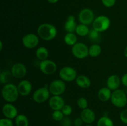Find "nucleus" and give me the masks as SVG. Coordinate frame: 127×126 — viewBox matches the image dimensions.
<instances>
[{"mask_svg":"<svg viewBox=\"0 0 127 126\" xmlns=\"http://www.w3.org/2000/svg\"><path fill=\"white\" fill-rule=\"evenodd\" d=\"M103 5L107 7H112L115 5L116 0H101Z\"/></svg>","mask_w":127,"mask_h":126,"instance_id":"obj_34","label":"nucleus"},{"mask_svg":"<svg viewBox=\"0 0 127 126\" xmlns=\"http://www.w3.org/2000/svg\"><path fill=\"white\" fill-rule=\"evenodd\" d=\"M121 82L123 85L127 87V73H125L124 75H123L121 79Z\"/></svg>","mask_w":127,"mask_h":126,"instance_id":"obj_37","label":"nucleus"},{"mask_svg":"<svg viewBox=\"0 0 127 126\" xmlns=\"http://www.w3.org/2000/svg\"><path fill=\"white\" fill-rule=\"evenodd\" d=\"M16 126H29V119L24 114H18L15 118Z\"/></svg>","mask_w":127,"mask_h":126,"instance_id":"obj_25","label":"nucleus"},{"mask_svg":"<svg viewBox=\"0 0 127 126\" xmlns=\"http://www.w3.org/2000/svg\"><path fill=\"white\" fill-rule=\"evenodd\" d=\"M1 95L6 101L8 103L15 102L19 97L17 86L12 84H6L1 90Z\"/></svg>","mask_w":127,"mask_h":126,"instance_id":"obj_2","label":"nucleus"},{"mask_svg":"<svg viewBox=\"0 0 127 126\" xmlns=\"http://www.w3.org/2000/svg\"><path fill=\"white\" fill-rule=\"evenodd\" d=\"M77 37L74 33H67L64 37V42L67 45L74 46L77 43Z\"/></svg>","mask_w":127,"mask_h":126,"instance_id":"obj_23","label":"nucleus"},{"mask_svg":"<svg viewBox=\"0 0 127 126\" xmlns=\"http://www.w3.org/2000/svg\"><path fill=\"white\" fill-rule=\"evenodd\" d=\"M78 19L81 23L89 25L91 24H93L95 19V16H94V12L91 9L84 8L79 12Z\"/></svg>","mask_w":127,"mask_h":126,"instance_id":"obj_9","label":"nucleus"},{"mask_svg":"<svg viewBox=\"0 0 127 126\" xmlns=\"http://www.w3.org/2000/svg\"><path fill=\"white\" fill-rule=\"evenodd\" d=\"M71 52L75 58L79 59H85L89 56V48L84 43L78 42L73 46Z\"/></svg>","mask_w":127,"mask_h":126,"instance_id":"obj_5","label":"nucleus"},{"mask_svg":"<svg viewBox=\"0 0 127 126\" xmlns=\"http://www.w3.org/2000/svg\"><path fill=\"white\" fill-rule=\"evenodd\" d=\"M47 1H48V2H50V3L54 4V3H56V2H58L59 0H47Z\"/></svg>","mask_w":127,"mask_h":126,"instance_id":"obj_38","label":"nucleus"},{"mask_svg":"<svg viewBox=\"0 0 127 126\" xmlns=\"http://www.w3.org/2000/svg\"><path fill=\"white\" fill-rule=\"evenodd\" d=\"M77 105L79 108L82 109L88 108V101L85 98L81 97L77 100Z\"/></svg>","mask_w":127,"mask_h":126,"instance_id":"obj_29","label":"nucleus"},{"mask_svg":"<svg viewBox=\"0 0 127 126\" xmlns=\"http://www.w3.org/2000/svg\"><path fill=\"white\" fill-rule=\"evenodd\" d=\"M120 118L122 122H124L125 124H127V109H124L120 112Z\"/></svg>","mask_w":127,"mask_h":126,"instance_id":"obj_35","label":"nucleus"},{"mask_svg":"<svg viewBox=\"0 0 127 126\" xmlns=\"http://www.w3.org/2000/svg\"><path fill=\"white\" fill-rule=\"evenodd\" d=\"M62 111L63 112V114L64 116H69V115L71 114L72 112H73V109L70 105H65L62 109Z\"/></svg>","mask_w":127,"mask_h":126,"instance_id":"obj_31","label":"nucleus"},{"mask_svg":"<svg viewBox=\"0 0 127 126\" xmlns=\"http://www.w3.org/2000/svg\"><path fill=\"white\" fill-rule=\"evenodd\" d=\"M60 77L65 82H73L76 80L78 75L77 72L72 67L65 66L62 67L60 70Z\"/></svg>","mask_w":127,"mask_h":126,"instance_id":"obj_8","label":"nucleus"},{"mask_svg":"<svg viewBox=\"0 0 127 126\" xmlns=\"http://www.w3.org/2000/svg\"><path fill=\"white\" fill-rule=\"evenodd\" d=\"M89 31H90V30L88 27V25L80 23L77 26L75 32L81 37H86V36L88 35Z\"/></svg>","mask_w":127,"mask_h":126,"instance_id":"obj_24","label":"nucleus"},{"mask_svg":"<svg viewBox=\"0 0 127 126\" xmlns=\"http://www.w3.org/2000/svg\"><path fill=\"white\" fill-rule=\"evenodd\" d=\"M22 43L25 48L33 49L38 44L39 38L34 33H27L22 37Z\"/></svg>","mask_w":127,"mask_h":126,"instance_id":"obj_11","label":"nucleus"},{"mask_svg":"<svg viewBox=\"0 0 127 126\" xmlns=\"http://www.w3.org/2000/svg\"><path fill=\"white\" fill-rule=\"evenodd\" d=\"M19 93L22 96H26L29 95L32 90V85L31 82L27 80H23L19 83L17 85Z\"/></svg>","mask_w":127,"mask_h":126,"instance_id":"obj_15","label":"nucleus"},{"mask_svg":"<svg viewBox=\"0 0 127 126\" xmlns=\"http://www.w3.org/2000/svg\"><path fill=\"white\" fill-rule=\"evenodd\" d=\"M112 105L117 107H124L127 104V93L121 89H117L112 92L110 98Z\"/></svg>","mask_w":127,"mask_h":126,"instance_id":"obj_3","label":"nucleus"},{"mask_svg":"<svg viewBox=\"0 0 127 126\" xmlns=\"http://www.w3.org/2000/svg\"><path fill=\"white\" fill-rule=\"evenodd\" d=\"M40 70L45 75H52L57 70V65L54 61L49 59L42 61L39 64Z\"/></svg>","mask_w":127,"mask_h":126,"instance_id":"obj_10","label":"nucleus"},{"mask_svg":"<svg viewBox=\"0 0 127 126\" xmlns=\"http://www.w3.org/2000/svg\"><path fill=\"white\" fill-rule=\"evenodd\" d=\"M124 56L127 58V46L124 49Z\"/></svg>","mask_w":127,"mask_h":126,"instance_id":"obj_39","label":"nucleus"},{"mask_svg":"<svg viewBox=\"0 0 127 126\" xmlns=\"http://www.w3.org/2000/svg\"><path fill=\"white\" fill-rule=\"evenodd\" d=\"M11 72L13 77L17 79H21L24 77L27 74V69L24 64L17 63L12 66Z\"/></svg>","mask_w":127,"mask_h":126,"instance_id":"obj_12","label":"nucleus"},{"mask_svg":"<svg viewBox=\"0 0 127 126\" xmlns=\"http://www.w3.org/2000/svg\"><path fill=\"white\" fill-rule=\"evenodd\" d=\"M60 125L62 126H72V121L69 117L68 116L64 117V118L60 121Z\"/></svg>","mask_w":127,"mask_h":126,"instance_id":"obj_33","label":"nucleus"},{"mask_svg":"<svg viewBox=\"0 0 127 126\" xmlns=\"http://www.w3.org/2000/svg\"><path fill=\"white\" fill-rule=\"evenodd\" d=\"M74 126H83V123H84V121L82 119L81 117H77L74 119Z\"/></svg>","mask_w":127,"mask_h":126,"instance_id":"obj_36","label":"nucleus"},{"mask_svg":"<svg viewBox=\"0 0 127 126\" xmlns=\"http://www.w3.org/2000/svg\"><path fill=\"white\" fill-rule=\"evenodd\" d=\"M121 79L117 75H112L108 77L107 80V87L111 90H115L119 89L121 84Z\"/></svg>","mask_w":127,"mask_h":126,"instance_id":"obj_17","label":"nucleus"},{"mask_svg":"<svg viewBox=\"0 0 127 126\" xmlns=\"http://www.w3.org/2000/svg\"><path fill=\"white\" fill-rule=\"evenodd\" d=\"M52 116L54 121L60 122L64 118V115L63 114L62 110H57V111H53Z\"/></svg>","mask_w":127,"mask_h":126,"instance_id":"obj_28","label":"nucleus"},{"mask_svg":"<svg viewBox=\"0 0 127 126\" xmlns=\"http://www.w3.org/2000/svg\"><path fill=\"white\" fill-rule=\"evenodd\" d=\"M2 44H3V43H2V41H1V42H0V45H1V47H0V51H2V48H3V46H2Z\"/></svg>","mask_w":127,"mask_h":126,"instance_id":"obj_40","label":"nucleus"},{"mask_svg":"<svg viewBox=\"0 0 127 126\" xmlns=\"http://www.w3.org/2000/svg\"><path fill=\"white\" fill-rule=\"evenodd\" d=\"M35 55L38 60L42 61L47 59L49 56V53H48V49L45 47L40 46L37 48L36 50Z\"/></svg>","mask_w":127,"mask_h":126,"instance_id":"obj_21","label":"nucleus"},{"mask_svg":"<svg viewBox=\"0 0 127 126\" xmlns=\"http://www.w3.org/2000/svg\"><path fill=\"white\" fill-rule=\"evenodd\" d=\"M88 36H89V39L93 41H95L99 38V32L93 28L92 30H90Z\"/></svg>","mask_w":127,"mask_h":126,"instance_id":"obj_30","label":"nucleus"},{"mask_svg":"<svg viewBox=\"0 0 127 126\" xmlns=\"http://www.w3.org/2000/svg\"></svg>","mask_w":127,"mask_h":126,"instance_id":"obj_42","label":"nucleus"},{"mask_svg":"<svg viewBox=\"0 0 127 126\" xmlns=\"http://www.w3.org/2000/svg\"><path fill=\"white\" fill-rule=\"evenodd\" d=\"M92 25L93 29L100 33L109 29L110 26V20L107 16H99L95 18Z\"/></svg>","mask_w":127,"mask_h":126,"instance_id":"obj_4","label":"nucleus"},{"mask_svg":"<svg viewBox=\"0 0 127 126\" xmlns=\"http://www.w3.org/2000/svg\"><path fill=\"white\" fill-rule=\"evenodd\" d=\"M0 126H13L12 119L8 118H2L0 120Z\"/></svg>","mask_w":127,"mask_h":126,"instance_id":"obj_32","label":"nucleus"},{"mask_svg":"<svg viewBox=\"0 0 127 126\" xmlns=\"http://www.w3.org/2000/svg\"><path fill=\"white\" fill-rule=\"evenodd\" d=\"M102 48L99 44H93L89 48V56L92 58L97 57L101 54Z\"/></svg>","mask_w":127,"mask_h":126,"instance_id":"obj_22","label":"nucleus"},{"mask_svg":"<svg viewBox=\"0 0 127 126\" xmlns=\"http://www.w3.org/2000/svg\"><path fill=\"white\" fill-rule=\"evenodd\" d=\"M78 26L75 21V17L73 15H70L67 18L64 23V29L68 33H74Z\"/></svg>","mask_w":127,"mask_h":126,"instance_id":"obj_18","label":"nucleus"},{"mask_svg":"<svg viewBox=\"0 0 127 126\" xmlns=\"http://www.w3.org/2000/svg\"><path fill=\"white\" fill-rule=\"evenodd\" d=\"M112 92L111 90L108 87H103L99 90L97 93L98 98L103 102L109 101L110 100Z\"/></svg>","mask_w":127,"mask_h":126,"instance_id":"obj_19","label":"nucleus"},{"mask_svg":"<svg viewBox=\"0 0 127 126\" xmlns=\"http://www.w3.org/2000/svg\"><path fill=\"white\" fill-rule=\"evenodd\" d=\"M85 126H92V125H91V124H87V125H86Z\"/></svg>","mask_w":127,"mask_h":126,"instance_id":"obj_41","label":"nucleus"},{"mask_svg":"<svg viewBox=\"0 0 127 126\" xmlns=\"http://www.w3.org/2000/svg\"><path fill=\"white\" fill-rule=\"evenodd\" d=\"M48 89L52 95L53 96H61L66 90V84L63 80L57 79L54 80L50 84Z\"/></svg>","mask_w":127,"mask_h":126,"instance_id":"obj_6","label":"nucleus"},{"mask_svg":"<svg viewBox=\"0 0 127 126\" xmlns=\"http://www.w3.org/2000/svg\"><path fill=\"white\" fill-rule=\"evenodd\" d=\"M12 76L11 72H9L7 70H4L2 72L0 75V82L1 84H6L8 82L9 80L11 79V77Z\"/></svg>","mask_w":127,"mask_h":126,"instance_id":"obj_27","label":"nucleus"},{"mask_svg":"<svg viewBox=\"0 0 127 126\" xmlns=\"http://www.w3.org/2000/svg\"><path fill=\"white\" fill-rule=\"evenodd\" d=\"M50 92L47 86L37 89L32 95V99L37 103H42L48 100Z\"/></svg>","mask_w":127,"mask_h":126,"instance_id":"obj_7","label":"nucleus"},{"mask_svg":"<svg viewBox=\"0 0 127 126\" xmlns=\"http://www.w3.org/2000/svg\"><path fill=\"white\" fill-rule=\"evenodd\" d=\"M97 126H114V122L110 117L107 116H102L98 120Z\"/></svg>","mask_w":127,"mask_h":126,"instance_id":"obj_26","label":"nucleus"},{"mask_svg":"<svg viewBox=\"0 0 127 126\" xmlns=\"http://www.w3.org/2000/svg\"><path fill=\"white\" fill-rule=\"evenodd\" d=\"M2 112L6 118L13 119L18 115V111L16 106L11 104L10 103L3 105L2 108Z\"/></svg>","mask_w":127,"mask_h":126,"instance_id":"obj_13","label":"nucleus"},{"mask_svg":"<svg viewBox=\"0 0 127 126\" xmlns=\"http://www.w3.org/2000/svg\"><path fill=\"white\" fill-rule=\"evenodd\" d=\"M80 117L83 120L84 123L87 124H91L95 121V114L93 110L88 107V108L82 110Z\"/></svg>","mask_w":127,"mask_h":126,"instance_id":"obj_16","label":"nucleus"},{"mask_svg":"<svg viewBox=\"0 0 127 126\" xmlns=\"http://www.w3.org/2000/svg\"><path fill=\"white\" fill-rule=\"evenodd\" d=\"M48 105L53 111L61 110L65 105V102L61 96H53L49 99Z\"/></svg>","mask_w":127,"mask_h":126,"instance_id":"obj_14","label":"nucleus"},{"mask_svg":"<svg viewBox=\"0 0 127 126\" xmlns=\"http://www.w3.org/2000/svg\"><path fill=\"white\" fill-rule=\"evenodd\" d=\"M37 35L45 41H50L54 39L57 35V29L52 23H43L37 28Z\"/></svg>","mask_w":127,"mask_h":126,"instance_id":"obj_1","label":"nucleus"},{"mask_svg":"<svg viewBox=\"0 0 127 126\" xmlns=\"http://www.w3.org/2000/svg\"><path fill=\"white\" fill-rule=\"evenodd\" d=\"M76 83L82 88H88L91 85V81L88 77L84 75H78L75 80Z\"/></svg>","mask_w":127,"mask_h":126,"instance_id":"obj_20","label":"nucleus"}]
</instances>
